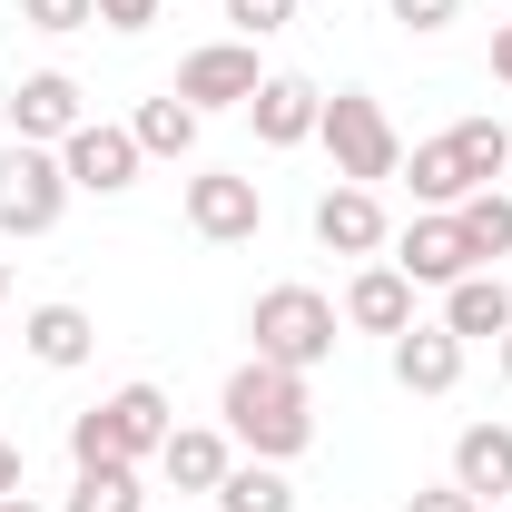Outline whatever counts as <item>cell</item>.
I'll return each mask as SVG.
<instances>
[{
	"mask_svg": "<svg viewBox=\"0 0 512 512\" xmlns=\"http://www.w3.org/2000/svg\"><path fill=\"white\" fill-rule=\"evenodd\" d=\"M217 424H227V444L256 453V463H296V453L316 444V394H306V375L247 355L237 375L217 384Z\"/></svg>",
	"mask_w": 512,
	"mask_h": 512,
	"instance_id": "6da1fadb",
	"label": "cell"
},
{
	"mask_svg": "<svg viewBox=\"0 0 512 512\" xmlns=\"http://www.w3.org/2000/svg\"><path fill=\"white\" fill-rule=\"evenodd\" d=\"M512 168V128L503 119H453L444 138H414L404 178H414V207H463L473 188H503Z\"/></svg>",
	"mask_w": 512,
	"mask_h": 512,
	"instance_id": "7a4b0ae2",
	"label": "cell"
},
{
	"mask_svg": "<svg viewBox=\"0 0 512 512\" xmlns=\"http://www.w3.org/2000/svg\"><path fill=\"white\" fill-rule=\"evenodd\" d=\"M178 434V404H168V384H119V394H99L79 424H69V463H158V444Z\"/></svg>",
	"mask_w": 512,
	"mask_h": 512,
	"instance_id": "3957f363",
	"label": "cell"
},
{
	"mask_svg": "<svg viewBox=\"0 0 512 512\" xmlns=\"http://www.w3.org/2000/svg\"><path fill=\"white\" fill-rule=\"evenodd\" d=\"M335 296H316V286H266L247 306V335L266 365H286V375H316L325 355H335Z\"/></svg>",
	"mask_w": 512,
	"mask_h": 512,
	"instance_id": "277c9868",
	"label": "cell"
},
{
	"mask_svg": "<svg viewBox=\"0 0 512 512\" xmlns=\"http://www.w3.org/2000/svg\"><path fill=\"white\" fill-rule=\"evenodd\" d=\"M316 138L335 148V178L345 188H384V178H404V138H394V119H384L375 89H335L325 99Z\"/></svg>",
	"mask_w": 512,
	"mask_h": 512,
	"instance_id": "5b68a950",
	"label": "cell"
},
{
	"mask_svg": "<svg viewBox=\"0 0 512 512\" xmlns=\"http://www.w3.org/2000/svg\"><path fill=\"white\" fill-rule=\"evenodd\" d=\"M69 178H60V148H0V237H50L69 217Z\"/></svg>",
	"mask_w": 512,
	"mask_h": 512,
	"instance_id": "8992f818",
	"label": "cell"
},
{
	"mask_svg": "<svg viewBox=\"0 0 512 512\" xmlns=\"http://www.w3.org/2000/svg\"><path fill=\"white\" fill-rule=\"evenodd\" d=\"M138 168H148V158H138V138H128L119 119H79L60 138V178L79 197H128V188H138Z\"/></svg>",
	"mask_w": 512,
	"mask_h": 512,
	"instance_id": "52a82bcc",
	"label": "cell"
},
{
	"mask_svg": "<svg viewBox=\"0 0 512 512\" xmlns=\"http://www.w3.org/2000/svg\"><path fill=\"white\" fill-rule=\"evenodd\" d=\"M188 227L207 247H247L256 227H266V188L237 178V168H197L188 178Z\"/></svg>",
	"mask_w": 512,
	"mask_h": 512,
	"instance_id": "ba28073f",
	"label": "cell"
},
{
	"mask_svg": "<svg viewBox=\"0 0 512 512\" xmlns=\"http://www.w3.org/2000/svg\"><path fill=\"white\" fill-rule=\"evenodd\" d=\"M256 79H266V69H256V40H207V50H188V60H178V79H168V89L207 119V109H247Z\"/></svg>",
	"mask_w": 512,
	"mask_h": 512,
	"instance_id": "9c48e42d",
	"label": "cell"
},
{
	"mask_svg": "<svg viewBox=\"0 0 512 512\" xmlns=\"http://www.w3.org/2000/svg\"><path fill=\"white\" fill-rule=\"evenodd\" d=\"M316 119H325V89L306 79V69H266V79H256V99H247L256 148H306Z\"/></svg>",
	"mask_w": 512,
	"mask_h": 512,
	"instance_id": "30bf717a",
	"label": "cell"
},
{
	"mask_svg": "<svg viewBox=\"0 0 512 512\" xmlns=\"http://www.w3.org/2000/svg\"><path fill=\"white\" fill-rule=\"evenodd\" d=\"M79 119H89V99H79L69 69H30V79H10V138H20V148H60Z\"/></svg>",
	"mask_w": 512,
	"mask_h": 512,
	"instance_id": "8fae6325",
	"label": "cell"
},
{
	"mask_svg": "<svg viewBox=\"0 0 512 512\" xmlns=\"http://www.w3.org/2000/svg\"><path fill=\"white\" fill-rule=\"evenodd\" d=\"M316 247H325V256H384V247H394V217H384V197L335 178V188L316 197Z\"/></svg>",
	"mask_w": 512,
	"mask_h": 512,
	"instance_id": "7c38bea8",
	"label": "cell"
},
{
	"mask_svg": "<svg viewBox=\"0 0 512 512\" xmlns=\"http://www.w3.org/2000/svg\"><path fill=\"white\" fill-rule=\"evenodd\" d=\"M414 296H424V286H414L394 256H375V266H355V286H345V306H335V316L355 325V335H384V345H394V335L414 325Z\"/></svg>",
	"mask_w": 512,
	"mask_h": 512,
	"instance_id": "4fadbf2b",
	"label": "cell"
},
{
	"mask_svg": "<svg viewBox=\"0 0 512 512\" xmlns=\"http://www.w3.org/2000/svg\"><path fill=\"white\" fill-rule=\"evenodd\" d=\"M394 266H404L414 286H453V276H473V247H463L453 207H414V227L394 237Z\"/></svg>",
	"mask_w": 512,
	"mask_h": 512,
	"instance_id": "5bb4252c",
	"label": "cell"
},
{
	"mask_svg": "<svg viewBox=\"0 0 512 512\" xmlns=\"http://www.w3.org/2000/svg\"><path fill=\"white\" fill-rule=\"evenodd\" d=\"M463 355H473V345H463L444 316L404 325V335H394V384H404V394H453V384H463Z\"/></svg>",
	"mask_w": 512,
	"mask_h": 512,
	"instance_id": "9a60e30c",
	"label": "cell"
},
{
	"mask_svg": "<svg viewBox=\"0 0 512 512\" xmlns=\"http://www.w3.org/2000/svg\"><path fill=\"white\" fill-rule=\"evenodd\" d=\"M20 345H30V365L69 375V365H89V355H99V325H89V306L50 296V306H30V316H20Z\"/></svg>",
	"mask_w": 512,
	"mask_h": 512,
	"instance_id": "2e32d148",
	"label": "cell"
},
{
	"mask_svg": "<svg viewBox=\"0 0 512 512\" xmlns=\"http://www.w3.org/2000/svg\"><path fill=\"white\" fill-rule=\"evenodd\" d=\"M453 483L483 512L512 503V424H463V434H453Z\"/></svg>",
	"mask_w": 512,
	"mask_h": 512,
	"instance_id": "e0dca14e",
	"label": "cell"
},
{
	"mask_svg": "<svg viewBox=\"0 0 512 512\" xmlns=\"http://www.w3.org/2000/svg\"><path fill=\"white\" fill-rule=\"evenodd\" d=\"M444 325L463 335V345H483V335L503 345V335H512V286H503V266H473V276H453V286H444Z\"/></svg>",
	"mask_w": 512,
	"mask_h": 512,
	"instance_id": "ac0fdd59",
	"label": "cell"
},
{
	"mask_svg": "<svg viewBox=\"0 0 512 512\" xmlns=\"http://www.w3.org/2000/svg\"><path fill=\"white\" fill-rule=\"evenodd\" d=\"M227 463H237L227 424H178V434L158 444V473H168L178 493H217V483H227Z\"/></svg>",
	"mask_w": 512,
	"mask_h": 512,
	"instance_id": "d6986e66",
	"label": "cell"
},
{
	"mask_svg": "<svg viewBox=\"0 0 512 512\" xmlns=\"http://www.w3.org/2000/svg\"><path fill=\"white\" fill-rule=\"evenodd\" d=\"M197 109L178 99V89H158V99H138V119H128V138H138V158H197Z\"/></svg>",
	"mask_w": 512,
	"mask_h": 512,
	"instance_id": "ffe728a7",
	"label": "cell"
},
{
	"mask_svg": "<svg viewBox=\"0 0 512 512\" xmlns=\"http://www.w3.org/2000/svg\"><path fill=\"white\" fill-rule=\"evenodd\" d=\"M207 503H217V512H296V483H286V463L237 453V463H227V483H217Z\"/></svg>",
	"mask_w": 512,
	"mask_h": 512,
	"instance_id": "44dd1931",
	"label": "cell"
},
{
	"mask_svg": "<svg viewBox=\"0 0 512 512\" xmlns=\"http://www.w3.org/2000/svg\"><path fill=\"white\" fill-rule=\"evenodd\" d=\"M453 227H463V247H473V266H493V256H512V188H473L463 207H453Z\"/></svg>",
	"mask_w": 512,
	"mask_h": 512,
	"instance_id": "7402d4cb",
	"label": "cell"
},
{
	"mask_svg": "<svg viewBox=\"0 0 512 512\" xmlns=\"http://www.w3.org/2000/svg\"><path fill=\"white\" fill-rule=\"evenodd\" d=\"M60 512H148V483H138V463H79Z\"/></svg>",
	"mask_w": 512,
	"mask_h": 512,
	"instance_id": "603a6c76",
	"label": "cell"
},
{
	"mask_svg": "<svg viewBox=\"0 0 512 512\" xmlns=\"http://www.w3.org/2000/svg\"><path fill=\"white\" fill-rule=\"evenodd\" d=\"M20 20L50 30V40H69V30H99V0H20Z\"/></svg>",
	"mask_w": 512,
	"mask_h": 512,
	"instance_id": "cb8c5ba5",
	"label": "cell"
},
{
	"mask_svg": "<svg viewBox=\"0 0 512 512\" xmlns=\"http://www.w3.org/2000/svg\"><path fill=\"white\" fill-rule=\"evenodd\" d=\"M217 10H227V30H237V40H276V30L296 20V0H217Z\"/></svg>",
	"mask_w": 512,
	"mask_h": 512,
	"instance_id": "d4e9b609",
	"label": "cell"
},
{
	"mask_svg": "<svg viewBox=\"0 0 512 512\" xmlns=\"http://www.w3.org/2000/svg\"><path fill=\"white\" fill-rule=\"evenodd\" d=\"M158 10H168V0H99V30L138 40V30H158Z\"/></svg>",
	"mask_w": 512,
	"mask_h": 512,
	"instance_id": "484cf974",
	"label": "cell"
},
{
	"mask_svg": "<svg viewBox=\"0 0 512 512\" xmlns=\"http://www.w3.org/2000/svg\"><path fill=\"white\" fill-rule=\"evenodd\" d=\"M404 512H483V503H473V493L444 473V483H414V493H404Z\"/></svg>",
	"mask_w": 512,
	"mask_h": 512,
	"instance_id": "4316f807",
	"label": "cell"
},
{
	"mask_svg": "<svg viewBox=\"0 0 512 512\" xmlns=\"http://www.w3.org/2000/svg\"><path fill=\"white\" fill-rule=\"evenodd\" d=\"M384 10H394L404 30H424V40H434V30H453V10H463V0H384Z\"/></svg>",
	"mask_w": 512,
	"mask_h": 512,
	"instance_id": "83f0119b",
	"label": "cell"
},
{
	"mask_svg": "<svg viewBox=\"0 0 512 512\" xmlns=\"http://www.w3.org/2000/svg\"><path fill=\"white\" fill-rule=\"evenodd\" d=\"M0 493H30V453L10 444V434H0Z\"/></svg>",
	"mask_w": 512,
	"mask_h": 512,
	"instance_id": "f1b7e54d",
	"label": "cell"
},
{
	"mask_svg": "<svg viewBox=\"0 0 512 512\" xmlns=\"http://www.w3.org/2000/svg\"><path fill=\"white\" fill-rule=\"evenodd\" d=\"M493 79L512 89V20H493Z\"/></svg>",
	"mask_w": 512,
	"mask_h": 512,
	"instance_id": "f546056e",
	"label": "cell"
},
{
	"mask_svg": "<svg viewBox=\"0 0 512 512\" xmlns=\"http://www.w3.org/2000/svg\"><path fill=\"white\" fill-rule=\"evenodd\" d=\"M0 512H50V503H40V493H0Z\"/></svg>",
	"mask_w": 512,
	"mask_h": 512,
	"instance_id": "4dcf8cb0",
	"label": "cell"
},
{
	"mask_svg": "<svg viewBox=\"0 0 512 512\" xmlns=\"http://www.w3.org/2000/svg\"><path fill=\"white\" fill-rule=\"evenodd\" d=\"M493 365H503V384H512V335H503V345H493Z\"/></svg>",
	"mask_w": 512,
	"mask_h": 512,
	"instance_id": "1f68e13d",
	"label": "cell"
},
{
	"mask_svg": "<svg viewBox=\"0 0 512 512\" xmlns=\"http://www.w3.org/2000/svg\"><path fill=\"white\" fill-rule=\"evenodd\" d=\"M0 296H10V256H0Z\"/></svg>",
	"mask_w": 512,
	"mask_h": 512,
	"instance_id": "d6a6232c",
	"label": "cell"
}]
</instances>
